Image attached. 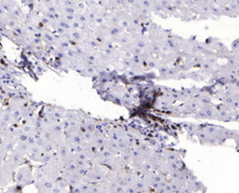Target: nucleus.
<instances>
[{"label":"nucleus","mask_w":239,"mask_h":193,"mask_svg":"<svg viewBox=\"0 0 239 193\" xmlns=\"http://www.w3.org/2000/svg\"><path fill=\"white\" fill-rule=\"evenodd\" d=\"M143 5H144V6H146V7H149L150 6V2L148 1V0H144V1H143Z\"/></svg>","instance_id":"1"}]
</instances>
